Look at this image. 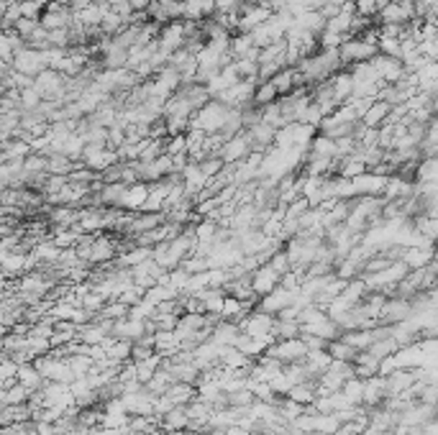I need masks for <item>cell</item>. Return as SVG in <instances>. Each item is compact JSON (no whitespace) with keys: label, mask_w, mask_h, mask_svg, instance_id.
Instances as JSON below:
<instances>
[{"label":"cell","mask_w":438,"mask_h":435,"mask_svg":"<svg viewBox=\"0 0 438 435\" xmlns=\"http://www.w3.org/2000/svg\"><path fill=\"white\" fill-rule=\"evenodd\" d=\"M241 336V328L239 323H231V320H223L220 317L218 323L213 325V333H211V341L218 346H236Z\"/></svg>","instance_id":"22"},{"label":"cell","mask_w":438,"mask_h":435,"mask_svg":"<svg viewBox=\"0 0 438 435\" xmlns=\"http://www.w3.org/2000/svg\"><path fill=\"white\" fill-rule=\"evenodd\" d=\"M13 28L23 36V39H31V36H34L36 31L42 28V18H21V21L15 23Z\"/></svg>","instance_id":"48"},{"label":"cell","mask_w":438,"mask_h":435,"mask_svg":"<svg viewBox=\"0 0 438 435\" xmlns=\"http://www.w3.org/2000/svg\"><path fill=\"white\" fill-rule=\"evenodd\" d=\"M256 87H259V80H241L234 87H228L223 95H218L215 100L226 103L228 108H249L254 103Z\"/></svg>","instance_id":"8"},{"label":"cell","mask_w":438,"mask_h":435,"mask_svg":"<svg viewBox=\"0 0 438 435\" xmlns=\"http://www.w3.org/2000/svg\"><path fill=\"white\" fill-rule=\"evenodd\" d=\"M297 297H300V289H287V287L280 284L275 292H269L267 297H262L256 308L264 310V313H269V315H280L282 310H287L290 305H295Z\"/></svg>","instance_id":"10"},{"label":"cell","mask_w":438,"mask_h":435,"mask_svg":"<svg viewBox=\"0 0 438 435\" xmlns=\"http://www.w3.org/2000/svg\"><path fill=\"white\" fill-rule=\"evenodd\" d=\"M353 6H356V13L359 15H369L380 11V0H353Z\"/></svg>","instance_id":"51"},{"label":"cell","mask_w":438,"mask_h":435,"mask_svg":"<svg viewBox=\"0 0 438 435\" xmlns=\"http://www.w3.org/2000/svg\"><path fill=\"white\" fill-rule=\"evenodd\" d=\"M177 384V379H175V374L167 369V366H162L159 372L151 377V382H146V389L151 394H156V397H162V394H167L172 389V386Z\"/></svg>","instance_id":"28"},{"label":"cell","mask_w":438,"mask_h":435,"mask_svg":"<svg viewBox=\"0 0 438 435\" xmlns=\"http://www.w3.org/2000/svg\"><path fill=\"white\" fill-rule=\"evenodd\" d=\"M400 261H405L410 269L428 267L431 261H436V246H413V248H405Z\"/></svg>","instance_id":"20"},{"label":"cell","mask_w":438,"mask_h":435,"mask_svg":"<svg viewBox=\"0 0 438 435\" xmlns=\"http://www.w3.org/2000/svg\"><path fill=\"white\" fill-rule=\"evenodd\" d=\"M34 154V146L29 141L15 139V141H6V149H3V164L6 162H18V159H26V156Z\"/></svg>","instance_id":"33"},{"label":"cell","mask_w":438,"mask_h":435,"mask_svg":"<svg viewBox=\"0 0 438 435\" xmlns=\"http://www.w3.org/2000/svg\"><path fill=\"white\" fill-rule=\"evenodd\" d=\"M13 67H15V72L29 75V77L36 80L39 75H42V72L49 70V54H46V51H39V49H29V46H23V49L15 51Z\"/></svg>","instance_id":"4"},{"label":"cell","mask_w":438,"mask_h":435,"mask_svg":"<svg viewBox=\"0 0 438 435\" xmlns=\"http://www.w3.org/2000/svg\"><path fill=\"white\" fill-rule=\"evenodd\" d=\"M120 400H123V408H126V412L131 415V417H136V415H154L156 394L149 392L146 386L139 389V392H126Z\"/></svg>","instance_id":"13"},{"label":"cell","mask_w":438,"mask_h":435,"mask_svg":"<svg viewBox=\"0 0 438 435\" xmlns=\"http://www.w3.org/2000/svg\"><path fill=\"white\" fill-rule=\"evenodd\" d=\"M18 382H21L26 389H31V392H39V389H44V384L49 379H46L34 364H23L21 369H18Z\"/></svg>","instance_id":"30"},{"label":"cell","mask_w":438,"mask_h":435,"mask_svg":"<svg viewBox=\"0 0 438 435\" xmlns=\"http://www.w3.org/2000/svg\"><path fill=\"white\" fill-rule=\"evenodd\" d=\"M144 336H154L149 333V320H134V317H123L113 323V338L120 341H139Z\"/></svg>","instance_id":"17"},{"label":"cell","mask_w":438,"mask_h":435,"mask_svg":"<svg viewBox=\"0 0 438 435\" xmlns=\"http://www.w3.org/2000/svg\"><path fill=\"white\" fill-rule=\"evenodd\" d=\"M331 364H333V358H331V353H328V348H325V351H308V356H305V366H308L311 377H315V379H318L320 374L328 372Z\"/></svg>","instance_id":"29"},{"label":"cell","mask_w":438,"mask_h":435,"mask_svg":"<svg viewBox=\"0 0 438 435\" xmlns=\"http://www.w3.org/2000/svg\"><path fill=\"white\" fill-rule=\"evenodd\" d=\"M75 162L67 154H51L49 156V175H72L75 172Z\"/></svg>","instance_id":"43"},{"label":"cell","mask_w":438,"mask_h":435,"mask_svg":"<svg viewBox=\"0 0 438 435\" xmlns=\"http://www.w3.org/2000/svg\"><path fill=\"white\" fill-rule=\"evenodd\" d=\"M149 259H154V248H149V246H136V248H131V251L120 253L118 267L134 269V267H139V264H144V261H149Z\"/></svg>","instance_id":"32"},{"label":"cell","mask_w":438,"mask_h":435,"mask_svg":"<svg viewBox=\"0 0 438 435\" xmlns=\"http://www.w3.org/2000/svg\"><path fill=\"white\" fill-rule=\"evenodd\" d=\"M149 192H151L149 184H144V182L131 184L126 190V197H123V205H120V208H126V210H144Z\"/></svg>","instance_id":"27"},{"label":"cell","mask_w":438,"mask_h":435,"mask_svg":"<svg viewBox=\"0 0 438 435\" xmlns=\"http://www.w3.org/2000/svg\"><path fill=\"white\" fill-rule=\"evenodd\" d=\"M59 256H62V251H59V246L54 241L36 246L34 251V259H42V261H59Z\"/></svg>","instance_id":"45"},{"label":"cell","mask_w":438,"mask_h":435,"mask_svg":"<svg viewBox=\"0 0 438 435\" xmlns=\"http://www.w3.org/2000/svg\"><path fill=\"white\" fill-rule=\"evenodd\" d=\"M308 435H325V433H308Z\"/></svg>","instance_id":"54"},{"label":"cell","mask_w":438,"mask_h":435,"mask_svg":"<svg viewBox=\"0 0 438 435\" xmlns=\"http://www.w3.org/2000/svg\"><path fill=\"white\" fill-rule=\"evenodd\" d=\"M264 356L277 358L282 364H297V361H305L308 356V346H305L303 338H290V341H275L269 346Z\"/></svg>","instance_id":"5"},{"label":"cell","mask_w":438,"mask_h":435,"mask_svg":"<svg viewBox=\"0 0 438 435\" xmlns=\"http://www.w3.org/2000/svg\"><path fill=\"white\" fill-rule=\"evenodd\" d=\"M269 386H272V392H275L277 397H287V394H290V389H292V382L287 379V374L280 372V374H275V377L269 379Z\"/></svg>","instance_id":"47"},{"label":"cell","mask_w":438,"mask_h":435,"mask_svg":"<svg viewBox=\"0 0 438 435\" xmlns=\"http://www.w3.org/2000/svg\"><path fill=\"white\" fill-rule=\"evenodd\" d=\"M341 392L346 394L351 405H361V402H364V379H356V377H353V379H349L346 384H344Z\"/></svg>","instance_id":"44"},{"label":"cell","mask_w":438,"mask_h":435,"mask_svg":"<svg viewBox=\"0 0 438 435\" xmlns=\"http://www.w3.org/2000/svg\"><path fill=\"white\" fill-rule=\"evenodd\" d=\"M341 59L344 64H361V62H372L377 54H380V46H377V39H367V36H349L344 46H341Z\"/></svg>","instance_id":"3"},{"label":"cell","mask_w":438,"mask_h":435,"mask_svg":"<svg viewBox=\"0 0 438 435\" xmlns=\"http://www.w3.org/2000/svg\"><path fill=\"white\" fill-rule=\"evenodd\" d=\"M423 435H438V417L423 425Z\"/></svg>","instance_id":"52"},{"label":"cell","mask_w":438,"mask_h":435,"mask_svg":"<svg viewBox=\"0 0 438 435\" xmlns=\"http://www.w3.org/2000/svg\"><path fill=\"white\" fill-rule=\"evenodd\" d=\"M303 336V325L297 320H277L275 323V338L277 341H290V338Z\"/></svg>","instance_id":"41"},{"label":"cell","mask_w":438,"mask_h":435,"mask_svg":"<svg viewBox=\"0 0 438 435\" xmlns=\"http://www.w3.org/2000/svg\"><path fill=\"white\" fill-rule=\"evenodd\" d=\"M249 154H251V141H249L246 131H241L239 136L228 139L218 151L223 164H239V162H244V156H249Z\"/></svg>","instance_id":"16"},{"label":"cell","mask_w":438,"mask_h":435,"mask_svg":"<svg viewBox=\"0 0 438 435\" xmlns=\"http://www.w3.org/2000/svg\"><path fill=\"white\" fill-rule=\"evenodd\" d=\"M413 315H415L413 300H408V297H387L384 310H382V315H380V323L382 325H397V323L410 320Z\"/></svg>","instance_id":"9"},{"label":"cell","mask_w":438,"mask_h":435,"mask_svg":"<svg viewBox=\"0 0 438 435\" xmlns=\"http://www.w3.org/2000/svg\"><path fill=\"white\" fill-rule=\"evenodd\" d=\"M190 425V415H187V405L170 410L167 415H162V430L164 433H177V430H187Z\"/></svg>","instance_id":"26"},{"label":"cell","mask_w":438,"mask_h":435,"mask_svg":"<svg viewBox=\"0 0 438 435\" xmlns=\"http://www.w3.org/2000/svg\"><path fill=\"white\" fill-rule=\"evenodd\" d=\"M272 15H275V11H269L267 6H244L241 8L236 34H251L254 28H259L262 23H267Z\"/></svg>","instance_id":"14"},{"label":"cell","mask_w":438,"mask_h":435,"mask_svg":"<svg viewBox=\"0 0 438 435\" xmlns=\"http://www.w3.org/2000/svg\"><path fill=\"white\" fill-rule=\"evenodd\" d=\"M92 123L95 126H103V128H113L115 123H118V111H115V106L113 103H106V106H100L98 111L92 113Z\"/></svg>","instance_id":"40"},{"label":"cell","mask_w":438,"mask_h":435,"mask_svg":"<svg viewBox=\"0 0 438 435\" xmlns=\"http://www.w3.org/2000/svg\"><path fill=\"white\" fill-rule=\"evenodd\" d=\"M311 156L313 159H339V154H336V141L328 139L325 134H318L311 144Z\"/></svg>","instance_id":"35"},{"label":"cell","mask_w":438,"mask_h":435,"mask_svg":"<svg viewBox=\"0 0 438 435\" xmlns=\"http://www.w3.org/2000/svg\"><path fill=\"white\" fill-rule=\"evenodd\" d=\"M31 394H34L31 389H26L21 382H15L13 386L3 389V394H0V405H3V408H8V405H26V402H31Z\"/></svg>","instance_id":"34"},{"label":"cell","mask_w":438,"mask_h":435,"mask_svg":"<svg viewBox=\"0 0 438 435\" xmlns=\"http://www.w3.org/2000/svg\"><path fill=\"white\" fill-rule=\"evenodd\" d=\"M389 184L387 175H377V172H364L359 177H351V195L353 197H380L384 195Z\"/></svg>","instance_id":"6"},{"label":"cell","mask_w":438,"mask_h":435,"mask_svg":"<svg viewBox=\"0 0 438 435\" xmlns=\"http://www.w3.org/2000/svg\"><path fill=\"white\" fill-rule=\"evenodd\" d=\"M328 353H331L333 361H356V356H359V348H353L349 341H344V338H336V341H331L328 343Z\"/></svg>","instance_id":"37"},{"label":"cell","mask_w":438,"mask_h":435,"mask_svg":"<svg viewBox=\"0 0 438 435\" xmlns=\"http://www.w3.org/2000/svg\"><path fill=\"white\" fill-rule=\"evenodd\" d=\"M31 264H34V261H29V256L23 251L11 253L3 248V269H6V274H21L23 269L31 267Z\"/></svg>","instance_id":"39"},{"label":"cell","mask_w":438,"mask_h":435,"mask_svg":"<svg viewBox=\"0 0 438 435\" xmlns=\"http://www.w3.org/2000/svg\"><path fill=\"white\" fill-rule=\"evenodd\" d=\"M372 62H375L377 72H380V77L384 84H397L400 80L408 77V70H405L403 59H395V56H387V54H377Z\"/></svg>","instance_id":"15"},{"label":"cell","mask_w":438,"mask_h":435,"mask_svg":"<svg viewBox=\"0 0 438 435\" xmlns=\"http://www.w3.org/2000/svg\"><path fill=\"white\" fill-rule=\"evenodd\" d=\"M200 300H203V308L208 315H218L223 313V302H226V289H203L200 292Z\"/></svg>","instance_id":"31"},{"label":"cell","mask_w":438,"mask_h":435,"mask_svg":"<svg viewBox=\"0 0 438 435\" xmlns=\"http://www.w3.org/2000/svg\"><path fill=\"white\" fill-rule=\"evenodd\" d=\"M249 308H251V305H249L246 300H239V297H234V295H226V302H223V313H220V317H223V320H231V323H239Z\"/></svg>","instance_id":"38"},{"label":"cell","mask_w":438,"mask_h":435,"mask_svg":"<svg viewBox=\"0 0 438 435\" xmlns=\"http://www.w3.org/2000/svg\"><path fill=\"white\" fill-rule=\"evenodd\" d=\"M244 0H215V13L223 15H241Z\"/></svg>","instance_id":"49"},{"label":"cell","mask_w":438,"mask_h":435,"mask_svg":"<svg viewBox=\"0 0 438 435\" xmlns=\"http://www.w3.org/2000/svg\"><path fill=\"white\" fill-rule=\"evenodd\" d=\"M80 256H85L90 264H106L115 259V244L111 239H87L82 248H77Z\"/></svg>","instance_id":"12"},{"label":"cell","mask_w":438,"mask_h":435,"mask_svg":"<svg viewBox=\"0 0 438 435\" xmlns=\"http://www.w3.org/2000/svg\"><path fill=\"white\" fill-rule=\"evenodd\" d=\"M118 151L111 146H103V144H87L85 156H82V164L92 172H108L111 167L118 164Z\"/></svg>","instance_id":"7"},{"label":"cell","mask_w":438,"mask_h":435,"mask_svg":"<svg viewBox=\"0 0 438 435\" xmlns=\"http://www.w3.org/2000/svg\"><path fill=\"white\" fill-rule=\"evenodd\" d=\"M170 220L167 218V213H142V215H136L128 220V231L131 233H149V231H156L159 225H164Z\"/></svg>","instance_id":"21"},{"label":"cell","mask_w":438,"mask_h":435,"mask_svg":"<svg viewBox=\"0 0 438 435\" xmlns=\"http://www.w3.org/2000/svg\"><path fill=\"white\" fill-rule=\"evenodd\" d=\"M228 397H231V408H246L249 410L256 402L254 392H251L249 386H244V389H239V392H231Z\"/></svg>","instance_id":"46"},{"label":"cell","mask_w":438,"mask_h":435,"mask_svg":"<svg viewBox=\"0 0 438 435\" xmlns=\"http://www.w3.org/2000/svg\"><path fill=\"white\" fill-rule=\"evenodd\" d=\"M280 282H282V274L277 272L272 264H262L259 269L251 272V289H254V295L262 300L267 297L269 292H275L280 287Z\"/></svg>","instance_id":"11"},{"label":"cell","mask_w":438,"mask_h":435,"mask_svg":"<svg viewBox=\"0 0 438 435\" xmlns=\"http://www.w3.org/2000/svg\"><path fill=\"white\" fill-rule=\"evenodd\" d=\"M228 115H231V108H228L226 103H220V100H211L208 106H203L198 113H195V115H192L190 128L203 131V134H220V131L226 128Z\"/></svg>","instance_id":"2"},{"label":"cell","mask_w":438,"mask_h":435,"mask_svg":"<svg viewBox=\"0 0 438 435\" xmlns=\"http://www.w3.org/2000/svg\"><path fill=\"white\" fill-rule=\"evenodd\" d=\"M215 15V0H184V21L203 23Z\"/></svg>","instance_id":"19"},{"label":"cell","mask_w":438,"mask_h":435,"mask_svg":"<svg viewBox=\"0 0 438 435\" xmlns=\"http://www.w3.org/2000/svg\"><path fill=\"white\" fill-rule=\"evenodd\" d=\"M244 6H262V0H244Z\"/></svg>","instance_id":"53"},{"label":"cell","mask_w":438,"mask_h":435,"mask_svg":"<svg viewBox=\"0 0 438 435\" xmlns=\"http://www.w3.org/2000/svg\"><path fill=\"white\" fill-rule=\"evenodd\" d=\"M280 100V92H277L275 82L272 80H267V82H259V87H256V95H254V106L264 108L269 106V103H277Z\"/></svg>","instance_id":"42"},{"label":"cell","mask_w":438,"mask_h":435,"mask_svg":"<svg viewBox=\"0 0 438 435\" xmlns=\"http://www.w3.org/2000/svg\"><path fill=\"white\" fill-rule=\"evenodd\" d=\"M418 184H436L438 182V156H425L415 167Z\"/></svg>","instance_id":"36"},{"label":"cell","mask_w":438,"mask_h":435,"mask_svg":"<svg viewBox=\"0 0 438 435\" xmlns=\"http://www.w3.org/2000/svg\"><path fill=\"white\" fill-rule=\"evenodd\" d=\"M389 113H392V106H389V103H384V100H375L372 108L364 113L361 123H364L367 128H382L389 120Z\"/></svg>","instance_id":"25"},{"label":"cell","mask_w":438,"mask_h":435,"mask_svg":"<svg viewBox=\"0 0 438 435\" xmlns=\"http://www.w3.org/2000/svg\"><path fill=\"white\" fill-rule=\"evenodd\" d=\"M341 67H344V59H341L339 49H318L315 54L305 56L303 62L297 64V70L303 75L305 84L328 82L333 75H339Z\"/></svg>","instance_id":"1"},{"label":"cell","mask_w":438,"mask_h":435,"mask_svg":"<svg viewBox=\"0 0 438 435\" xmlns=\"http://www.w3.org/2000/svg\"><path fill=\"white\" fill-rule=\"evenodd\" d=\"M384 400H387V382H384V377H372V379L364 382V402H361L364 408L375 410Z\"/></svg>","instance_id":"18"},{"label":"cell","mask_w":438,"mask_h":435,"mask_svg":"<svg viewBox=\"0 0 438 435\" xmlns=\"http://www.w3.org/2000/svg\"><path fill=\"white\" fill-rule=\"evenodd\" d=\"M328 84H331L333 95H336V100H339V106H344V103H349V100L353 98V87H356V82H353L351 72H339V75H333V77L328 80Z\"/></svg>","instance_id":"23"},{"label":"cell","mask_w":438,"mask_h":435,"mask_svg":"<svg viewBox=\"0 0 438 435\" xmlns=\"http://www.w3.org/2000/svg\"><path fill=\"white\" fill-rule=\"evenodd\" d=\"M277 131L280 128H275V126H269V123H256L254 128H249L246 134H249V141H251V149L254 151H262V149H267L269 144H275V139H277Z\"/></svg>","instance_id":"24"},{"label":"cell","mask_w":438,"mask_h":435,"mask_svg":"<svg viewBox=\"0 0 438 435\" xmlns=\"http://www.w3.org/2000/svg\"><path fill=\"white\" fill-rule=\"evenodd\" d=\"M269 264L277 269V272L282 274H287V272H292V261H290V256H287V251H277L272 259H269Z\"/></svg>","instance_id":"50"}]
</instances>
